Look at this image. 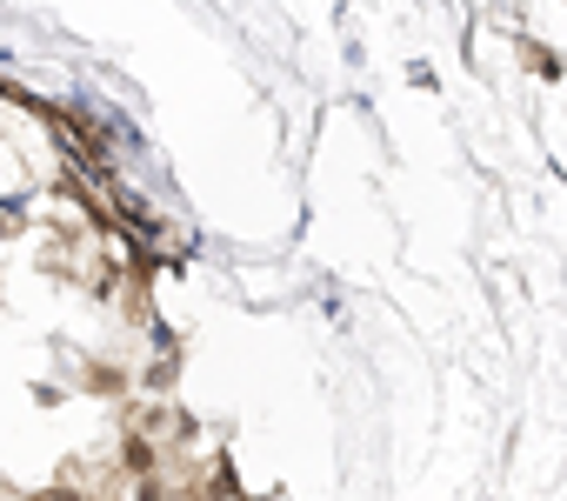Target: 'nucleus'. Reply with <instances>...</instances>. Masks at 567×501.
I'll list each match as a JSON object with an SVG mask.
<instances>
[{
  "label": "nucleus",
  "mask_w": 567,
  "mask_h": 501,
  "mask_svg": "<svg viewBox=\"0 0 567 501\" xmlns=\"http://www.w3.org/2000/svg\"><path fill=\"white\" fill-rule=\"evenodd\" d=\"M121 474H127V481H134V474H161V448L141 441V434H127V441H121Z\"/></svg>",
  "instance_id": "obj_1"
},
{
  "label": "nucleus",
  "mask_w": 567,
  "mask_h": 501,
  "mask_svg": "<svg viewBox=\"0 0 567 501\" xmlns=\"http://www.w3.org/2000/svg\"><path fill=\"white\" fill-rule=\"evenodd\" d=\"M127 501H167V474H134L127 481Z\"/></svg>",
  "instance_id": "obj_2"
},
{
  "label": "nucleus",
  "mask_w": 567,
  "mask_h": 501,
  "mask_svg": "<svg viewBox=\"0 0 567 501\" xmlns=\"http://www.w3.org/2000/svg\"><path fill=\"white\" fill-rule=\"evenodd\" d=\"M41 501H87V494H81V488H48Z\"/></svg>",
  "instance_id": "obj_3"
}]
</instances>
